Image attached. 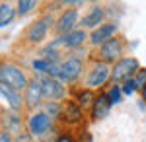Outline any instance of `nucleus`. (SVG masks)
I'll return each mask as SVG.
<instances>
[{"label":"nucleus","mask_w":146,"mask_h":142,"mask_svg":"<svg viewBox=\"0 0 146 142\" xmlns=\"http://www.w3.org/2000/svg\"><path fill=\"white\" fill-rule=\"evenodd\" d=\"M0 82H4L6 86L14 88V90H25L29 80L23 74L20 66L12 64V62H0Z\"/></svg>","instance_id":"nucleus-1"},{"label":"nucleus","mask_w":146,"mask_h":142,"mask_svg":"<svg viewBox=\"0 0 146 142\" xmlns=\"http://www.w3.org/2000/svg\"><path fill=\"white\" fill-rule=\"evenodd\" d=\"M140 70V64L135 56H123L121 60H117L111 68V80L113 82H127Z\"/></svg>","instance_id":"nucleus-2"},{"label":"nucleus","mask_w":146,"mask_h":142,"mask_svg":"<svg viewBox=\"0 0 146 142\" xmlns=\"http://www.w3.org/2000/svg\"><path fill=\"white\" fill-rule=\"evenodd\" d=\"M121 55H123V39L121 37H113L98 49V58H100V62H105V64H109L113 60L115 62L121 60Z\"/></svg>","instance_id":"nucleus-3"},{"label":"nucleus","mask_w":146,"mask_h":142,"mask_svg":"<svg viewBox=\"0 0 146 142\" xmlns=\"http://www.w3.org/2000/svg\"><path fill=\"white\" fill-rule=\"evenodd\" d=\"M51 127H53V117L43 111L29 115V119H27V132L31 136H43L51 131Z\"/></svg>","instance_id":"nucleus-4"},{"label":"nucleus","mask_w":146,"mask_h":142,"mask_svg":"<svg viewBox=\"0 0 146 142\" xmlns=\"http://www.w3.org/2000/svg\"><path fill=\"white\" fill-rule=\"evenodd\" d=\"M109 78H111V68H109V64H105V62H94L92 68L88 70V76H86V86H88V90L100 88Z\"/></svg>","instance_id":"nucleus-5"},{"label":"nucleus","mask_w":146,"mask_h":142,"mask_svg":"<svg viewBox=\"0 0 146 142\" xmlns=\"http://www.w3.org/2000/svg\"><path fill=\"white\" fill-rule=\"evenodd\" d=\"M51 23H53V18L49 14H45L43 18H39L37 22H33L25 29V41L27 43H39V41H43Z\"/></svg>","instance_id":"nucleus-6"},{"label":"nucleus","mask_w":146,"mask_h":142,"mask_svg":"<svg viewBox=\"0 0 146 142\" xmlns=\"http://www.w3.org/2000/svg\"><path fill=\"white\" fill-rule=\"evenodd\" d=\"M82 70H84V62L80 60L78 56H68L66 60L60 62V78L58 80H62V82H74V80L80 78Z\"/></svg>","instance_id":"nucleus-7"},{"label":"nucleus","mask_w":146,"mask_h":142,"mask_svg":"<svg viewBox=\"0 0 146 142\" xmlns=\"http://www.w3.org/2000/svg\"><path fill=\"white\" fill-rule=\"evenodd\" d=\"M39 82H41V88H43V98H47L49 101H56V99H62L66 96L64 86L55 78L43 76V78H39Z\"/></svg>","instance_id":"nucleus-8"},{"label":"nucleus","mask_w":146,"mask_h":142,"mask_svg":"<svg viewBox=\"0 0 146 142\" xmlns=\"http://www.w3.org/2000/svg\"><path fill=\"white\" fill-rule=\"evenodd\" d=\"M41 99H43L41 82H39V78H33V80H29V84H27L25 92H23V103H25L27 109H35L41 103Z\"/></svg>","instance_id":"nucleus-9"},{"label":"nucleus","mask_w":146,"mask_h":142,"mask_svg":"<svg viewBox=\"0 0 146 142\" xmlns=\"http://www.w3.org/2000/svg\"><path fill=\"white\" fill-rule=\"evenodd\" d=\"M78 22V12L74 10V8H70V10L62 12L60 14V18L56 20V25H55V31L62 37V35H68L70 31H74V25Z\"/></svg>","instance_id":"nucleus-10"},{"label":"nucleus","mask_w":146,"mask_h":142,"mask_svg":"<svg viewBox=\"0 0 146 142\" xmlns=\"http://www.w3.org/2000/svg\"><path fill=\"white\" fill-rule=\"evenodd\" d=\"M0 123H2V131L10 132V134H22V119L16 111H2Z\"/></svg>","instance_id":"nucleus-11"},{"label":"nucleus","mask_w":146,"mask_h":142,"mask_svg":"<svg viewBox=\"0 0 146 142\" xmlns=\"http://www.w3.org/2000/svg\"><path fill=\"white\" fill-rule=\"evenodd\" d=\"M115 31H117V25L115 23H103V25H100L98 29H94L90 35V41L92 45H103L107 43L109 39H113L115 37Z\"/></svg>","instance_id":"nucleus-12"},{"label":"nucleus","mask_w":146,"mask_h":142,"mask_svg":"<svg viewBox=\"0 0 146 142\" xmlns=\"http://www.w3.org/2000/svg\"><path fill=\"white\" fill-rule=\"evenodd\" d=\"M86 39V33H84V29H74V31H70L68 35H62V37H58V39H55L53 43L49 45L51 49H55L56 45H64L66 49H74V47H78L82 41Z\"/></svg>","instance_id":"nucleus-13"},{"label":"nucleus","mask_w":146,"mask_h":142,"mask_svg":"<svg viewBox=\"0 0 146 142\" xmlns=\"http://www.w3.org/2000/svg\"><path fill=\"white\" fill-rule=\"evenodd\" d=\"M0 96H2V98L8 101V105H10V109H12V111L22 109L23 98L20 96V92H18V90H14V88L6 86L4 82H0Z\"/></svg>","instance_id":"nucleus-14"},{"label":"nucleus","mask_w":146,"mask_h":142,"mask_svg":"<svg viewBox=\"0 0 146 142\" xmlns=\"http://www.w3.org/2000/svg\"><path fill=\"white\" fill-rule=\"evenodd\" d=\"M109 109H111V103L105 94H101L96 98V101L92 103V119L94 121H101L109 115Z\"/></svg>","instance_id":"nucleus-15"},{"label":"nucleus","mask_w":146,"mask_h":142,"mask_svg":"<svg viewBox=\"0 0 146 142\" xmlns=\"http://www.w3.org/2000/svg\"><path fill=\"white\" fill-rule=\"evenodd\" d=\"M62 119L66 123H78L82 119V107H80L76 101H66L62 105V111H60Z\"/></svg>","instance_id":"nucleus-16"},{"label":"nucleus","mask_w":146,"mask_h":142,"mask_svg":"<svg viewBox=\"0 0 146 142\" xmlns=\"http://www.w3.org/2000/svg\"><path fill=\"white\" fill-rule=\"evenodd\" d=\"M101 20H103V8L101 6H94L90 10V14L82 18L80 23H82V27H94V29H98Z\"/></svg>","instance_id":"nucleus-17"},{"label":"nucleus","mask_w":146,"mask_h":142,"mask_svg":"<svg viewBox=\"0 0 146 142\" xmlns=\"http://www.w3.org/2000/svg\"><path fill=\"white\" fill-rule=\"evenodd\" d=\"M14 16H16V10H14L12 4H8V2L0 4V27L8 25V23L14 20Z\"/></svg>","instance_id":"nucleus-18"},{"label":"nucleus","mask_w":146,"mask_h":142,"mask_svg":"<svg viewBox=\"0 0 146 142\" xmlns=\"http://www.w3.org/2000/svg\"><path fill=\"white\" fill-rule=\"evenodd\" d=\"M96 101V96H94V92L92 90H82L78 94V98H76V103H78L80 107L84 109V107H88L90 103H94Z\"/></svg>","instance_id":"nucleus-19"},{"label":"nucleus","mask_w":146,"mask_h":142,"mask_svg":"<svg viewBox=\"0 0 146 142\" xmlns=\"http://www.w3.org/2000/svg\"><path fill=\"white\" fill-rule=\"evenodd\" d=\"M31 8H35V2H33V0H20V2L16 4V12H18L20 16H25Z\"/></svg>","instance_id":"nucleus-20"},{"label":"nucleus","mask_w":146,"mask_h":142,"mask_svg":"<svg viewBox=\"0 0 146 142\" xmlns=\"http://www.w3.org/2000/svg\"><path fill=\"white\" fill-rule=\"evenodd\" d=\"M121 94H123V92H121V88H119V86H113V88H109V92H107L105 96H107V99H109V103L115 105V103H121Z\"/></svg>","instance_id":"nucleus-21"},{"label":"nucleus","mask_w":146,"mask_h":142,"mask_svg":"<svg viewBox=\"0 0 146 142\" xmlns=\"http://www.w3.org/2000/svg\"><path fill=\"white\" fill-rule=\"evenodd\" d=\"M136 90H138V86H136L135 78H131V80H127V82H123V88H121V92H123L125 96H133Z\"/></svg>","instance_id":"nucleus-22"},{"label":"nucleus","mask_w":146,"mask_h":142,"mask_svg":"<svg viewBox=\"0 0 146 142\" xmlns=\"http://www.w3.org/2000/svg\"><path fill=\"white\" fill-rule=\"evenodd\" d=\"M45 109H47V115L51 113V117H58V115H60V111H62V107H60L56 101H49V103L45 105Z\"/></svg>","instance_id":"nucleus-23"},{"label":"nucleus","mask_w":146,"mask_h":142,"mask_svg":"<svg viewBox=\"0 0 146 142\" xmlns=\"http://www.w3.org/2000/svg\"><path fill=\"white\" fill-rule=\"evenodd\" d=\"M31 66H33V70H37V72H49V62H47L45 58H37V60H33L31 62Z\"/></svg>","instance_id":"nucleus-24"},{"label":"nucleus","mask_w":146,"mask_h":142,"mask_svg":"<svg viewBox=\"0 0 146 142\" xmlns=\"http://www.w3.org/2000/svg\"><path fill=\"white\" fill-rule=\"evenodd\" d=\"M135 82H136V86L140 88V90L144 88V84H146V68H140V70H138V74L135 76Z\"/></svg>","instance_id":"nucleus-25"},{"label":"nucleus","mask_w":146,"mask_h":142,"mask_svg":"<svg viewBox=\"0 0 146 142\" xmlns=\"http://www.w3.org/2000/svg\"><path fill=\"white\" fill-rule=\"evenodd\" d=\"M0 142H14V138H12V134H10V132L0 131Z\"/></svg>","instance_id":"nucleus-26"},{"label":"nucleus","mask_w":146,"mask_h":142,"mask_svg":"<svg viewBox=\"0 0 146 142\" xmlns=\"http://www.w3.org/2000/svg\"><path fill=\"white\" fill-rule=\"evenodd\" d=\"M56 142H74V140H72L70 136H66V134H62V136H58V138H56Z\"/></svg>","instance_id":"nucleus-27"},{"label":"nucleus","mask_w":146,"mask_h":142,"mask_svg":"<svg viewBox=\"0 0 146 142\" xmlns=\"http://www.w3.org/2000/svg\"><path fill=\"white\" fill-rule=\"evenodd\" d=\"M140 92H142V101H146V84H144V88H142Z\"/></svg>","instance_id":"nucleus-28"},{"label":"nucleus","mask_w":146,"mask_h":142,"mask_svg":"<svg viewBox=\"0 0 146 142\" xmlns=\"http://www.w3.org/2000/svg\"><path fill=\"white\" fill-rule=\"evenodd\" d=\"M0 127H2V123H0Z\"/></svg>","instance_id":"nucleus-29"}]
</instances>
